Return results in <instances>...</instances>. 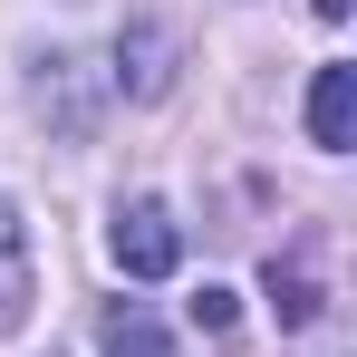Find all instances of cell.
Returning a JSON list of instances; mask_svg holds the SVG:
<instances>
[{
	"mask_svg": "<svg viewBox=\"0 0 357 357\" xmlns=\"http://www.w3.org/2000/svg\"><path fill=\"white\" fill-rule=\"evenodd\" d=\"M107 251H116L126 280H174V261H183V222L155 203V193H135V203L116 213V232H107Z\"/></svg>",
	"mask_w": 357,
	"mask_h": 357,
	"instance_id": "cell-1",
	"label": "cell"
},
{
	"mask_svg": "<svg viewBox=\"0 0 357 357\" xmlns=\"http://www.w3.org/2000/svg\"><path fill=\"white\" fill-rule=\"evenodd\" d=\"M29 299H39V251H29V222H20V203H0V338L29 319Z\"/></svg>",
	"mask_w": 357,
	"mask_h": 357,
	"instance_id": "cell-2",
	"label": "cell"
},
{
	"mask_svg": "<svg viewBox=\"0 0 357 357\" xmlns=\"http://www.w3.org/2000/svg\"><path fill=\"white\" fill-rule=\"evenodd\" d=\"M116 87L126 97H165V87H174V29L135 20V29L116 39Z\"/></svg>",
	"mask_w": 357,
	"mask_h": 357,
	"instance_id": "cell-3",
	"label": "cell"
},
{
	"mask_svg": "<svg viewBox=\"0 0 357 357\" xmlns=\"http://www.w3.org/2000/svg\"><path fill=\"white\" fill-rule=\"evenodd\" d=\"M309 135H319L328 155L357 145V68H319V77H309Z\"/></svg>",
	"mask_w": 357,
	"mask_h": 357,
	"instance_id": "cell-4",
	"label": "cell"
},
{
	"mask_svg": "<svg viewBox=\"0 0 357 357\" xmlns=\"http://www.w3.org/2000/svg\"><path fill=\"white\" fill-rule=\"evenodd\" d=\"M97 348H107V357H183L174 338L155 328V309H145V299H116V309L97 319Z\"/></svg>",
	"mask_w": 357,
	"mask_h": 357,
	"instance_id": "cell-5",
	"label": "cell"
},
{
	"mask_svg": "<svg viewBox=\"0 0 357 357\" xmlns=\"http://www.w3.org/2000/svg\"><path fill=\"white\" fill-rule=\"evenodd\" d=\"M271 309H280L290 328H309V319H319V280H309V271H280V261H271Z\"/></svg>",
	"mask_w": 357,
	"mask_h": 357,
	"instance_id": "cell-6",
	"label": "cell"
},
{
	"mask_svg": "<svg viewBox=\"0 0 357 357\" xmlns=\"http://www.w3.org/2000/svg\"><path fill=\"white\" fill-rule=\"evenodd\" d=\"M193 319H203V328L222 338V328H232V290H203V299H193Z\"/></svg>",
	"mask_w": 357,
	"mask_h": 357,
	"instance_id": "cell-7",
	"label": "cell"
},
{
	"mask_svg": "<svg viewBox=\"0 0 357 357\" xmlns=\"http://www.w3.org/2000/svg\"><path fill=\"white\" fill-rule=\"evenodd\" d=\"M309 10H319V20H348V0H309Z\"/></svg>",
	"mask_w": 357,
	"mask_h": 357,
	"instance_id": "cell-8",
	"label": "cell"
}]
</instances>
